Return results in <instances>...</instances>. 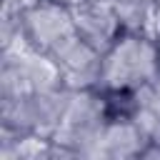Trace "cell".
<instances>
[{
	"label": "cell",
	"mask_w": 160,
	"mask_h": 160,
	"mask_svg": "<svg viewBox=\"0 0 160 160\" xmlns=\"http://www.w3.org/2000/svg\"><path fill=\"white\" fill-rule=\"evenodd\" d=\"M160 75V45L145 35L122 32L102 55V80L98 90L135 92Z\"/></svg>",
	"instance_id": "cell-1"
},
{
	"label": "cell",
	"mask_w": 160,
	"mask_h": 160,
	"mask_svg": "<svg viewBox=\"0 0 160 160\" xmlns=\"http://www.w3.org/2000/svg\"><path fill=\"white\" fill-rule=\"evenodd\" d=\"M60 88H65L62 75L50 55L30 48L25 40L0 50V98L50 92Z\"/></svg>",
	"instance_id": "cell-2"
},
{
	"label": "cell",
	"mask_w": 160,
	"mask_h": 160,
	"mask_svg": "<svg viewBox=\"0 0 160 160\" xmlns=\"http://www.w3.org/2000/svg\"><path fill=\"white\" fill-rule=\"evenodd\" d=\"M75 90L60 88L50 92L0 98V130L18 135H38L52 140Z\"/></svg>",
	"instance_id": "cell-3"
},
{
	"label": "cell",
	"mask_w": 160,
	"mask_h": 160,
	"mask_svg": "<svg viewBox=\"0 0 160 160\" xmlns=\"http://www.w3.org/2000/svg\"><path fill=\"white\" fill-rule=\"evenodd\" d=\"M110 122V112H108V102L102 90H75L70 98V105L52 135V142L65 145L70 150H75L78 155H82L105 130V125Z\"/></svg>",
	"instance_id": "cell-4"
},
{
	"label": "cell",
	"mask_w": 160,
	"mask_h": 160,
	"mask_svg": "<svg viewBox=\"0 0 160 160\" xmlns=\"http://www.w3.org/2000/svg\"><path fill=\"white\" fill-rule=\"evenodd\" d=\"M22 30H25V42L45 55H50L58 45L78 35L70 8L50 0H40L38 5L25 10Z\"/></svg>",
	"instance_id": "cell-5"
},
{
	"label": "cell",
	"mask_w": 160,
	"mask_h": 160,
	"mask_svg": "<svg viewBox=\"0 0 160 160\" xmlns=\"http://www.w3.org/2000/svg\"><path fill=\"white\" fill-rule=\"evenodd\" d=\"M50 58L55 60L62 85L70 90H95L102 80V52L88 45L82 38L72 35L62 45H58Z\"/></svg>",
	"instance_id": "cell-6"
},
{
	"label": "cell",
	"mask_w": 160,
	"mask_h": 160,
	"mask_svg": "<svg viewBox=\"0 0 160 160\" xmlns=\"http://www.w3.org/2000/svg\"><path fill=\"white\" fill-rule=\"evenodd\" d=\"M70 12H72L78 38H82L88 45H92L102 55L122 35L112 0H82V2L72 5Z\"/></svg>",
	"instance_id": "cell-7"
},
{
	"label": "cell",
	"mask_w": 160,
	"mask_h": 160,
	"mask_svg": "<svg viewBox=\"0 0 160 160\" xmlns=\"http://www.w3.org/2000/svg\"><path fill=\"white\" fill-rule=\"evenodd\" d=\"M148 145L150 138L135 120H110L80 160H135Z\"/></svg>",
	"instance_id": "cell-8"
},
{
	"label": "cell",
	"mask_w": 160,
	"mask_h": 160,
	"mask_svg": "<svg viewBox=\"0 0 160 160\" xmlns=\"http://www.w3.org/2000/svg\"><path fill=\"white\" fill-rule=\"evenodd\" d=\"M132 120L142 128L150 142H160V75L148 85L135 90V115Z\"/></svg>",
	"instance_id": "cell-9"
},
{
	"label": "cell",
	"mask_w": 160,
	"mask_h": 160,
	"mask_svg": "<svg viewBox=\"0 0 160 160\" xmlns=\"http://www.w3.org/2000/svg\"><path fill=\"white\" fill-rule=\"evenodd\" d=\"M122 32L152 38V12L155 0H112Z\"/></svg>",
	"instance_id": "cell-10"
},
{
	"label": "cell",
	"mask_w": 160,
	"mask_h": 160,
	"mask_svg": "<svg viewBox=\"0 0 160 160\" xmlns=\"http://www.w3.org/2000/svg\"><path fill=\"white\" fill-rule=\"evenodd\" d=\"M50 140L38 135H18L0 130V160H40Z\"/></svg>",
	"instance_id": "cell-11"
},
{
	"label": "cell",
	"mask_w": 160,
	"mask_h": 160,
	"mask_svg": "<svg viewBox=\"0 0 160 160\" xmlns=\"http://www.w3.org/2000/svg\"><path fill=\"white\" fill-rule=\"evenodd\" d=\"M40 160H80V155H78L75 150H70V148L58 145V142H52V140H50V142L45 145V150H42Z\"/></svg>",
	"instance_id": "cell-12"
},
{
	"label": "cell",
	"mask_w": 160,
	"mask_h": 160,
	"mask_svg": "<svg viewBox=\"0 0 160 160\" xmlns=\"http://www.w3.org/2000/svg\"><path fill=\"white\" fill-rule=\"evenodd\" d=\"M135 160H160V142H150Z\"/></svg>",
	"instance_id": "cell-13"
},
{
	"label": "cell",
	"mask_w": 160,
	"mask_h": 160,
	"mask_svg": "<svg viewBox=\"0 0 160 160\" xmlns=\"http://www.w3.org/2000/svg\"><path fill=\"white\" fill-rule=\"evenodd\" d=\"M152 40L160 42V0H155V12H152Z\"/></svg>",
	"instance_id": "cell-14"
},
{
	"label": "cell",
	"mask_w": 160,
	"mask_h": 160,
	"mask_svg": "<svg viewBox=\"0 0 160 160\" xmlns=\"http://www.w3.org/2000/svg\"><path fill=\"white\" fill-rule=\"evenodd\" d=\"M50 2H58V5H65V8H72V5H78V2H82V0H50Z\"/></svg>",
	"instance_id": "cell-15"
},
{
	"label": "cell",
	"mask_w": 160,
	"mask_h": 160,
	"mask_svg": "<svg viewBox=\"0 0 160 160\" xmlns=\"http://www.w3.org/2000/svg\"><path fill=\"white\" fill-rule=\"evenodd\" d=\"M38 2H40V0H22V5H25V8H32V5H38Z\"/></svg>",
	"instance_id": "cell-16"
},
{
	"label": "cell",
	"mask_w": 160,
	"mask_h": 160,
	"mask_svg": "<svg viewBox=\"0 0 160 160\" xmlns=\"http://www.w3.org/2000/svg\"><path fill=\"white\" fill-rule=\"evenodd\" d=\"M158 45H160V42H158Z\"/></svg>",
	"instance_id": "cell-17"
}]
</instances>
